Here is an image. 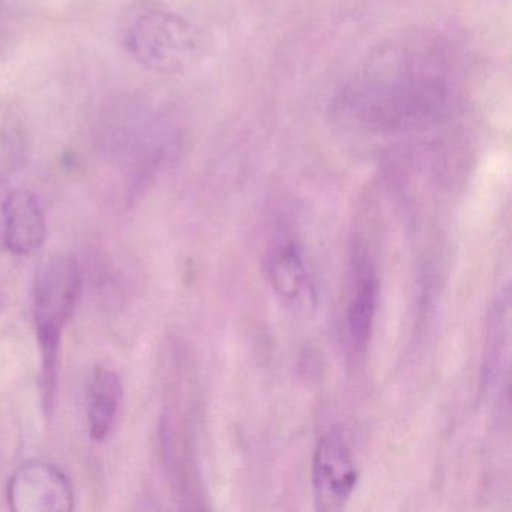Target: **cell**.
Here are the masks:
<instances>
[{"mask_svg": "<svg viewBox=\"0 0 512 512\" xmlns=\"http://www.w3.org/2000/svg\"><path fill=\"white\" fill-rule=\"evenodd\" d=\"M452 89L422 68L374 71L353 80L334 104L338 122L362 133L397 136L427 130L448 116Z\"/></svg>", "mask_w": 512, "mask_h": 512, "instance_id": "6da1fadb", "label": "cell"}, {"mask_svg": "<svg viewBox=\"0 0 512 512\" xmlns=\"http://www.w3.org/2000/svg\"><path fill=\"white\" fill-rule=\"evenodd\" d=\"M121 37L125 52L155 73H184L203 52L199 29L157 2L134 5L122 23Z\"/></svg>", "mask_w": 512, "mask_h": 512, "instance_id": "7a4b0ae2", "label": "cell"}, {"mask_svg": "<svg viewBox=\"0 0 512 512\" xmlns=\"http://www.w3.org/2000/svg\"><path fill=\"white\" fill-rule=\"evenodd\" d=\"M82 289L79 263L73 256H59L38 272L34 311L38 343L43 356V391L46 406H52L59 371L62 331L76 310Z\"/></svg>", "mask_w": 512, "mask_h": 512, "instance_id": "3957f363", "label": "cell"}, {"mask_svg": "<svg viewBox=\"0 0 512 512\" xmlns=\"http://www.w3.org/2000/svg\"><path fill=\"white\" fill-rule=\"evenodd\" d=\"M8 502L16 512L71 511L73 485L55 464L28 461L11 476Z\"/></svg>", "mask_w": 512, "mask_h": 512, "instance_id": "277c9868", "label": "cell"}, {"mask_svg": "<svg viewBox=\"0 0 512 512\" xmlns=\"http://www.w3.org/2000/svg\"><path fill=\"white\" fill-rule=\"evenodd\" d=\"M358 484V469L349 446L337 433L326 434L317 443L313 458V490L317 509L338 511Z\"/></svg>", "mask_w": 512, "mask_h": 512, "instance_id": "5b68a950", "label": "cell"}, {"mask_svg": "<svg viewBox=\"0 0 512 512\" xmlns=\"http://www.w3.org/2000/svg\"><path fill=\"white\" fill-rule=\"evenodd\" d=\"M265 268L272 289L290 310L301 314L314 307L313 278L304 251L295 239L290 236L274 239L266 253Z\"/></svg>", "mask_w": 512, "mask_h": 512, "instance_id": "8992f818", "label": "cell"}, {"mask_svg": "<svg viewBox=\"0 0 512 512\" xmlns=\"http://www.w3.org/2000/svg\"><path fill=\"white\" fill-rule=\"evenodd\" d=\"M379 296V281L373 263L365 254H356L352 292L347 305V338L355 355H364L373 332Z\"/></svg>", "mask_w": 512, "mask_h": 512, "instance_id": "52a82bcc", "label": "cell"}, {"mask_svg": "<svg viewBox=\"0 0 512 512\" xmlns=\"http://www.w3.org/2000/svg\"><path fill=\"white\" fill-rule=\"evenodd\" d=\"M4 242L16 254H31L46 241L47 226L37 197L28 191H13L2 206Z\"/></svg>", "mask_w": 512, "mask_h": 512, "instance_id": "ba28073f", "label": "cell"}, {"mask_svg": "<svg viewBox=\"0 0 512 512\" xmlns=\"http://www.w3.org/2000/svg\"><path fill=\"white\" fill-rule=\"evenodd\" d=\"M122 383L109 368H97L89 383L88 419L92 439L103 440L112 430L122 401Z\"/></svg>", "mask_w": 512, "mask_h": 512, "instance_id": "9c48e42d", "label": "cell"}]
</instances>
